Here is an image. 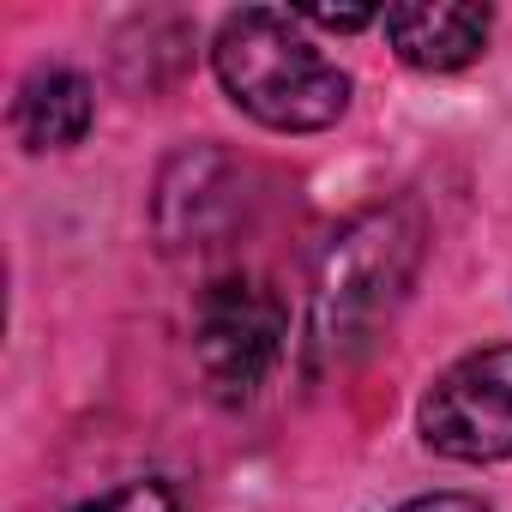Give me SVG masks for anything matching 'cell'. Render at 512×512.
I'll list each match as a JSON object with an SVG mask.
<instances>
[{"mask_svg":"<svg viewBox=\"0 0 512 512\" xmlns=\"http://www.w3.org/2000/svg\"><path fill=\"white\" fill-rule=\"evenodd\" d=\"M73 512H181V506H175V488L169 482L139 476V482H121V488H109V494H97V500H85Z\"/></svg>","mask_w":512,"mask_h":512,"instance_id":"cell-7","label":"cell"},{"mask_svg":"<svg viewBox=\"0 0 512 512\" xmlns=\"http://www.w3.org/2000/svg\"><path fill=\"white\" fill-rule=\"evenodd\" d=\"M422 440L458 464L512 458V344L476 350L428 386Z\"/></svg>","mask_w":512,"mask_h":512,"instance_id":"cell-4","label":"cell"},{"mask_svg":"<svg viewBox=\"0 0 512 512\" xmlns=\"http://www.w3.org/2000/svg\"><path fill=\"white\" fill-rule=\"evenodd\" d=\"M416 253L422 235L404 205H368L326 241L314 266V320H308V344L320 362L356 356L392 320V308L416 278Z\"/></svg>","mask_w":512,"mask_h":512,"instance_id":"cell-2","label":"cell"},{"mask_svg":"<svg viewBox=\"0 0 512 512\" xmlns=\"http://www.w3.org/2000/svg\"><path fill=\"white\" fill-rule=\"evenodd\" d=\"M13 133L25 151H67L91 133V85L73 67H37L13 97Z\"/></svg>","mask_w":512,"mask_h":512,"instance_id":"cell-6","label":"cell"},{"mask_svg":"<svg viewBox=\"0 0 512 512\" xmlns=\"http://www.w3.org/2000/svg\"><path fill=\"white\" fill-rule=\"evenodd\" d=\"M494 13L488 7H446V0H416V7H386V37L404 67L416 73H458L482 55Z\"/></svg>","mask_w":512,"mask_h":512,"instance_id":"cell-5","label":"cell"},{"mask_svg":"<svg viewBox=\"0 0 512 512\" xmlns=\"http://www.w3.org/2000/svg\"><path fill=\"white\" fill-rule=\"evenodd\" d=\"M211 67L235 109L272 133H320L350 109V79L302 37L296 13L241 7L217 25Z\"/></svg>","mask_w":512,"mask_h":512,"instance_id":"cell-1","label":"cell"},{"mask_svg":"<svg viewBox=\"0 0 512 512\" xmlns=\"http://www.w3.org/2000/svg\"><path fill=\"white\" fill-rule=\"evenodd\" d=\"M398 512H488V500H476V494H422V500H404Z\"/></svg>","mask_w":512,"mask_h":512,"instance_id":"cell-8","label":"cell"},{"mask_svg":"<svg viewBox=\"0 0 512 512\" xmlns=\"http://www.w3.org/2000/svg\"><path fill=\"white\" fill-rule=\"evenodd\" d=\"M290 350V308L260 278H217L193 308V356L217 404H247L272 386Z\"/></svg>","mask_w":512,"mask_h":512,"instance_id":"cell-3","label":"cell"},{"mask_svg":"<svg viewBox=\"0 0 512 512\" xmlns=\"http://www.w3.org/2000/svg\"><path fill=\"white\" fill-rule=\"evenodd\" d=\"M302 25H320V31H368L374 13L368 7H350V13H302Z\"/></svg>","mask_w":512,"mask_h":512,"instance_id":"cell-9","label":"cell"}]
</instances>
